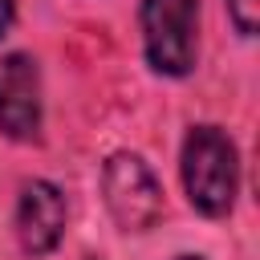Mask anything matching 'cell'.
<instances>
[{"instance_id": "2", "label": "cell", "mask_w": 260, "mask_h": 260, "mask_svg": "<svg viewBox=\"0 0 260 260\" xmlns=\"http://www.w3.org/2000/svg\"><path fill=\"white\" fill-rule=\"evenodd\" d=\"M142 45L154 73H191L199 53V0H142Z\"/></svg>"}, {"instance_id": "8", "label": "cell", "mask_w": 260, "mask_h": 260, "mask_svg": "<svg viewBox=\"0 0 260 260\" xmlns=\"http://www.w3.org/2000/svg\"><path fill=\"white\" fill-rule=\"evenodd\" d=\"M175 260H203V256H175Z\"/></svg>"}, {"instance_id": "4", "label": "cell", "mask_w": 260, "mask_h": 260, "mask_svg": "<svg viewBox=\"0 0 260 260\" xmlns=\"http://www.w3.org/2000/svg\"><path fill=\"white\" fill-rule=\"evenodd\" d=\"M0 130L20 142L41 130V69L28 53L0 57Z\"/></svg>"}, {"instance_id": "1", "label": "cell", "mask_w": 260, "mask_h": 260, "mask_svg": "<svg viewBox=\"0 0 260 260\" xmlns=\"http://www.w3.org/2000/svg\"><path fill=\"white\" fill-rule=\"evenodd\" d=\"M183 187L195 211L228 215L240 191V158L236 142L219 126H191L183 142Z\"/></svg>"}, {"instance_id": "7", "label": "cell", "mask_w": 260, "mask_h": 260, "mask_svg": "<svg viewBox=\"0 0 260 260\" xmlns=\"http://www.w3.org/2000/svg\"><path fill=\"white\" fill-rule=\"evenodd\" d=\"M12 16H16V0H0V37L8 32V24H12Z\"/></svg>"}, {"instance_id": "5", "label": "cell", "mask_w": 260, "mask_h": 260, "mask_svg": "<svg viewBox=\"0 0 260 260\" xmlns=\"http://www.w3.org/2000/svg\"><path fill=\"white\" fill-rule=\"evenodd\" d=\"M65 236V195L49 179H32L20 187L16 203V240L28 256H49Z\"/></svg>"}, {"instance_id": "6", "label": "cell", "mask_w": 260, "mask_h": 260, "mask_svg": "<svg viewBox=\"0 0 260 260\" xmlns=\"http://www.w3.org/2000/svg\"><path fill=\"white\" fill-rule=\"evenodd\" d=\"M228 12L236 20V28L244 37H256V24H260V0H228Z\"/></svg>"}, {"instance_id": "3", "label": "cell", "mask_w": 260, "mask_h": 260, "mask_svg": "<svg viewBox=\"0 0 260 260\" xmlns=\"http://www.w3.org/2000/svg\"><path fill=\"white\" fill-rule=\"evenodd\" d=\"M102 195L122 232H150L162 219V187L138 154H110L102 167Z\"/></svg>"}]
</instances>
